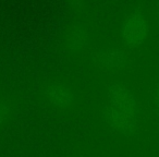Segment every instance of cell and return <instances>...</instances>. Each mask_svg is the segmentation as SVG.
<instances>
[{"label": "cell", "instance_id": "obj_1", "mask_svg": "<svg viewBox=\"0 0 159 157\" xmlns=\"http://www.w3.org/2000/svg\"><path fill=\"white\" fill-rule=\"evenodd\" d=\"M107 113L115 130L123 133L132 130L137 113V102L134 94L125 86H112L108 94Z\"/></svg>", "mask_w": 159, "mask_h": 157}, {"label": "cell", "instance_id": "obj_2", "mask_svg": "<svg viewBox=\"0 0 159 157\" xmlns=\"http://www.w3.org/2000/svg\"><path fill=\"white\" fill-rule=\"evenodd\" d=\"M149 33V25L145 16L137 12L129 14L121 27L122 42L128 48L136 49L145 43Z\"/></svg>", "mask_w": 159, "mask_h": 157}, {"label": "cell", "instance_id": "obj_3", "mask_svg": "<svg viewBox=\"0 0 159 157\" xmlns=\"http://www.w3.org/2000/svg\"><path fill=\"white\" fill-rule=\"evenodd\" d=\"M46 102L56 109H66L72 106L74 95L72 91L60 82H52L47 84L43 91Z\"/></svg>", "mask_w": 159, "mask_h": 157}, {"label": "cell", "instance_id": "obj_4", "mask_svg": "<svg viewBox=\"0 0 159 157\" xmlns=\"http://www.w3.org/2000/svg\"><path fill=\"white\" fill-rule=\"evenodd\" d=\"M16 102L9 96H0V126L5 124L12 116Z\"/></svg>", "mask_w": 159, "mask_h": 157}, {"label": "cell", "instance_id": "obj_5", "mask_svg": "<svg viewBox=\"0 0 159 157\" xmlns=\"http://www.w3.org/2000/svg\"><path fill=\"white\" fill-rule=\"evenodd\" d=\"M156 99H157V103L159 104V86L157 87V91H156Z\"/></svg>", "mask_w": 159, "mask_h": 157}]
</instances>
